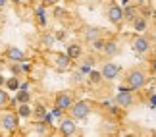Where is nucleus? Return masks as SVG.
I'll return each instance as SVG.
<instances>
[{
	"mask_svg": "<svg viewBox=\"0 0 156 137\" xmlns=\"http://www.w3.org/2000/svg\"><path fill=\"white\" fill-rule=\"evenodd\" d=\"M125 83H127V87L131 91H137V89H141L143 85L147 83V74L143 70H129L127 71V77H125Z\"/></svg>",
	"mask_w": 156,
	"mask_h": 137,
	"instance_id": "nucleus-1",
	"label": "nucleus"
},
{
	"mask_svg": "<svg viewBox=\"0 0 156 137\" xmlns=\"http://www.w3.org/2000/svg\"><path fill=\"white\" fill-rule=\"evenodd\" d=\"M69 110H71V118H75V120H85V118L91 114V104H89L87 100H79V103L71 104Z\"/></svg>",
	"mask_w": 156,
	"mask_h": 137,
	"instance_id": "nucleus-2",
	"label": "nucleus"
},
{
	"mask_svg": "<svg viewBox=\"0 0 156 137\" xmlns=\"http://www.w3.org/2000/svg\"><path fill=\"white\" fill-rule=\"evenodd\" d=\"M0 124H2V128L6 132H14L17 128V124H20V118H17L16 112H6V114L0 118Z\"/></svg>",
	"mask_w": 156,
	"mask_h": 137,
	"instance_id": "nucleus-3",
	"label": "nucleus"
},
{
	"mask_svg": "<svg viewBox=\"0 0 156 137\" xmlns=\"http://www.w3.org/2000/svg\"><path fill=\"white\" fill-rule=\"evenodd\" d=\"M119 71H122V68H119L118 64H114V62H106L104 66H102V71H100V75H102L104 79L112 81V79H116V77L119 75Z\"/></svg>",
	"mask_w": 156,
	"mask_h": 137,
	"instance_id": "nucleus-4",
	"label": "nucleus"
},
{
	"mask_svg": "<svg viewBox=\"0 0 156 137\" xmlns=\"http://www.w3.org/2000/svg\"><path fill=\"white\" fill-rule=\"evenodd\" d=\"M131 46H133V50L137 54H145V52H148V49H151V41L147 37H143V35H139V37H135L131 41Z\"/></svg>",
	"mask_w": 156,
	"mask_h": 137,
	"instance_id": "nucleus-5",
	"label": "nucleus"
},
{
	"mask_svg": "<svg viewBox=\"0 0 156 137\" xmlns=\"http://www.w3.org/2000/svg\"><path fill=\"white\" fill-rule=\"evenodd\" d=\"M133 103H135V97H133L131 91H119L116 95V104L122 106V108H127V106H131Z\"/></svg>",
	"mask_w": 156,
	"mask_h": 137,
	"instance_id": "nucleus-6",
	"label": "nucleus"
},
{
	"mask_svg": "<svg viewBox=\"0 0 156 137\" xmlns=\"http://www.w3.org/2000/svg\"><path fill=\"white\" fill-rule=\"evenodd\" d=\"M106 16H108V20H110L112 23H122L123 21V8H119V6H116V4H112L110 8H108V12H106Z\"/></svg>",
	"mask_w": 156,
	"mask_h": 137,
	"instance_id": "nucleus-7",
	"label": "nucleus"
},
{
	"mask_svg": "<svg viewBox=\"0 0 156 137\" xmlns=\"http://www.w3.org/2000/svg\"><path fill=\"white\" fill-rule=\"evenodd\" d=\"M60 132L62 135H75L77 126H75V118H64L60 124Z\"/></svg>",
	"mask_w": 156,
	"mask_h": 137,
	"instance_id": "nucleus-8",
	"label": "nucleus"
},
{
	"mask_svg": "<svg viewBox=\"0 0 156 137\" xmlns=\"http://www.w3.org/2000/svg\"><path fill=\"white\" fill-rule=\"evenodd\" d=\"M73 104V100H71V95L69 93H60L58 97H56V108H60V110H68L69 106Z\"/></svg>",
	"mask_w": 156,
	"mask_h": 137,
	"instance_id": "nucleus-9",
	"label": "nucleus"
},
{
	"mask_svg": "<svg viewBox=\"0 0 156 137\" xmlns=\"http://www.w3.org/2000/svg\"><path fill=\"white\" fill-rule=\"evenodd\" d=\"M6 58L12 62H23L25 60V54H23V50H20L17 46H8L6 49Z\"/></svg>",
	"mask_w": 156,
	"mask_h": 137,
	"instance_id": "nucleus-10",
	"label": "nucleus"
},
{
	"mask_svg": "<svg viewBox=\"0 0 156 137\" xmlns=\"http://www.w3.org/2000/svg\"><path fill=\"white\" fill-rule=\"evenodd\" d=\"M102 52L108 56V58H114L119 52V45L116 43V41H106L104 43V49H102Z\"/></svg>",
	"mask_w": 156,
	"mask_h": 137,
	"instance_id": "nucleus-11",
	"label": "nucleus"
},
{
	"mask_svg": "<svg viewBox=\"0 0 156 137\" xmlns=\"http://www.w3.org/2000/svg\"><path fill=\"white\" fill-rule=\"evenodd\" d=\"M54 64H56V70L60 71H64V70H68L69 68V62H71V58L68 54H56V58H54Z\"/></svg>",
	"mask_w": 156,
	"mask_h": 137,
	"instance_id": "nucleus-12",
	"label": "nucleus"
},
{
	"mask_svg": "<svg viewBox=\"0 0 156 137\" xmlns=\"http://www.w3.org/2000/svg\"><path fill=\"white\" fill-rule=\"evenodd\" d=\"M98 37H100V29L98 27H85V39L87 41H91V43H93V41L98 39Z\"/></svg>",
	"mask_w": 156,
	"mask_h": 137,
	"instance_id": "nucleus-13",
	"label": "nucleus"
},
{
	"mask_svg": "<svg viewBox=\"0 0 156 137\" xmlns=\"http://www.w3.org/2000/svg\"><path fill=\"white\" fill-rule=\"evenodd\" d=\"M33 114V110H31V106H29V103H20V108H17V116H21V118H29Z\"/></svg>",
	"mask_w": 156,
	"mask_h": 137,
	"instance_id": "nucleus-14",
	"label": "nucleus"
},
{
	"mask_svg": "<svg viewBox=\"0 0 156 137\" xmlns=\"http://www.w3.org/2000/svg\"><path fill=\"white\" fill-rule=\"evenodd\" d=\"M131 23H133L135 31H145V29H147V20H145V17H141V16H137Z\"/></svg>",
	"mask_w": 156,
	"mask_h": 137,
	"instance_id": "nucleus-15",
	"label": "nucleus"
},
{
	"mask_svg": "<svg viewBox=\"0 0 156 137\" xmlns=\"http://www.w3.org/2000/svg\"><path fill=\"white\" fill-rule=\"evenodd\" d=\"M135 17H137V8H133V6H127V8H123V20L133 21Z\"/></svg>",
	"mask_w": 156,
	"mask_h": 137,
	"instance_id": "nucleus-16",
	"label": "nucleus"
},
{
	"mask_svg": "<svg viewBox=\"0 0 156 137\" xmlns=\"http://www.w3.org/2000/svg\"><path fill=\"white\" fill-rule=\"evenodd\" d=\"M68 56L73 60V58H79L81 56V46L79 45H71V46H68Z\"/></svg>",
	"mask_w": 156,
	"mask_h": 137,
	"instance_id": "nucleus-17",
	"label": "nucleus"
},
{
	"mask_svg": "<svg viewBox=\"0 0 156 137\" xmlns=\"http://www.w3.org/2000/svg\"><path fill=\"white\" fill-rule=\"evenodd\" d=\"M29 99H31V95L27 93V89H21V91L17 93V97H16L17 103H29Z\"/></svg>",
	"mask_w": 156,
	"mask_h": 137,
	"instance_id": "nucleus-18",
	"label": "nucleus"
},
{
	"mask_svg": "<svg viewBox=\"0 0 156 137\" xmlns=\"http://www.w3.org/2000/svg\"><path fill=\"white\" fill-rule=\"evenodd\" d=\"M6 87L12 89V91L20 89V81H17V77H10V79H6Z\"/></svg>",
	"mask_w": 156,
	"mask_h": 137,
	"instance_id": "nucleus-19",
	"label": "nucleus"
},
{
	"mask_svg": "<svg viewBox=\"0 0 156 137\" xmlns=\"http://www.w3.org/2000/svg\"><path fill=\"white\" fill-rule=\"evenodd\" d=\"M6 103H8V93L4 89H0V106H4Z\"/></svg>",
	"mask_w": 156,
	"mask_h": 137,
	"instance_id": "nucleus-20",
	"label": "nucleus"
},
{
	"mask_svg": "<svg viewBox=\"0 0 156 137\" xmlns=\"http://www.w3.org/2000/svg\"><path fill=\"white\" fill-rule=\"evenodd\" d=\"M37 16H39V21L41 23H46V17H44V8L41 6V8H37Z\"/></svg>",
	"mask_w": 156,
	"mask_h": 137,
	"instance_id": "nucleus-21",
	"label": "nucleus"
},
{
	"mask_svg": "<svg viewBox=\"0 0 156 137\" xmlns=\"http://www.w3.org/2000/svg\"><path fill=\"white\" fill-rule=\"evenodd\" d=\"M93 43H94V49H97V50H102V49H104V43H106V41H100V37H98V39H94Z\"/></svg>",
	"mask_w": 156,
	"mask_h": 137,
	"instance_id": "nucleus-22",
	"label": "nucleus"
},
{
	"mask_svg": "<svg viewBox=\"0 0 156 137\" xmlns=\"http://www.w3.org/2000/svg\"><path fill=\"white\" fill-rule=\"evenodd\" d=\"M100 79H102V75H100L98 71H93V74H91V81H93V83H98Z\"/></svg>",
	"mask_w": 156,
	"mask_h": 137,
	"instance_id": "nucleus-23",
	"label": "nucleus"
},
{
	"mask_svg": "<svg viewBox=\"0 0 156 137\" xmlns=\"http://www.w3.org/2000/svg\"><path fill=\"white\" fill-rule=\"evenodd\" d=\"M73 81H75V83L83 81V71H73Z\"/></svg>",
	"mask_w": 156,
	"mask_h": 137,
	"instance_id": "nucleus-24",
	"label": "nucleus"
},
{
	"mask_svg": "<svg viewBox=\"0 0 156 137\" xmlns=\"http://www.w3.org/2000/svg\"><path fill=\"white\" fill-rule=\"evenodd\" d=\"M35 132H37V133H46V128H44V124H39Z\"/></svg>",
	"mask_w": 156,
	"mask_h": 137,
	"instance_id": "nucleus-25",
	"label": "nucleus"
},
{
	"mask_svg": "<svg viewBox=\"0 0 156 137\" xmlns=\"http://www.w3.org/2000/svg\"><path fill=\"white\" fill-rule=\"evenodd\" d=\"M44 6H48V4H56V0H41Z\"/></svg>",
	"mask_w": 156,
	"mask_h": 137,
	"instance_id": "nucleus-26",
	"label": "nucleus"
},
{
	"mask_svg": "<svg viewBox=\"0 0 156 137\" xmlns=\"http://www.w3.org/2000/svg\"><path fill=\"white\" fill-rule=\"evenodd\" d=\"M44 43H46V45H52L54 39H52V37H44Z\"/></svg>",
	"mask_w": 156,
	"mask_h": 137,
	"instance_id": "nucleus-27",
	"label": "nucleus"
},
{
	"mask_svg": "<svg viewBox=\"0 0 156 137\" xmlns=\"http://www.w3.org/2000/svg\"><path fill=\"white\" fill-rule=\"evenodd\" d=\"M6 83V79H4V75H0V85H4Z\"/></svg>",
	"mask_w": 156,
	"mask_h": 137,
	"instance_id": "nucleus-28",
	"label": "nucleus"
},
{
	"mask_svg": "<svg viewBox=\"0 0 156 137\" xmlns=\"http://www.w3.org/2000/svg\"><path fill=\"white\" fill-rule=\"evenodd\" d=\"M16 4H23V2H27V0H14Z\"/></svg>",
	"mask_w": 156,
	"mask_h": 137,
	"instance_id": "nucleus-29",
	"label": "nucleus"
},
{
	"mask_svg": "<svg viewBox=\"0 0 156 137\" xmlns=\"http://www.w3.org/2000/svg\"><path fill=\"white\" fill-rule=\"evenodd\" d=\"M6 2H8V0H0V8H2V6H4Z\"/></svg>",
	"mask_w": 156,
	"mask_h": 137,
	"instance_id": "nucleus-30",
	"label": "nucleus"
}]
</instances>
